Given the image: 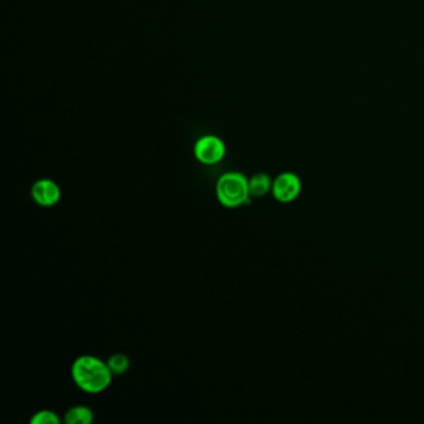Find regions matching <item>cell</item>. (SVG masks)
<instances>
[{"mask_svg": "<svg viewBox=\"0 0 424 424\" xmlns=\"http://www.w3.org/2000/svg\"><path fill=\"white\" fill-rule=\"evenodd\" d=\"M71 374L79 389L94 394L108 389L113 376L106 362L91 355L77 357L71 367Z\"/></svg>", "mask_w": 424, "mask_h": 424, "instance_id": "obj_1", "label": "cell"}, {"mask_svg": "<svg viewBox=\"0 0 424 424\" xmlns=\"http://www.w3.org/2000/svg\"><path fill=\"white\" fill-rule=\"evenodd\" d=\"M216 193L224 207L238 208L249 202V179L239 172L224 173L218 179Z\"/></svg>", "mask_w": 424, "mask_h": 424, "instance_id": "obj_2", "label": "cell"}, {"mask_svg": "<svg viewBox=\"0 0 424 424\" xmlns=\"http://www.w3.org/2000/svg\"><path fill=\"white\" fill-rule=\"evenodd\" d=\"M303 189L301 179L293 172L280 173L273 181L272 194L280 203L294 202Z\"/></svg>", "mask_w": 424, "mask_h": 424, "instance_id": "obj_3", "label": "cell"}, {"mask_svg": "<svg viewBox=\"0 0 424 424\" xmlns=\"http://www.w3.org/2000/svg\"><path fill=\"white\" fill-rule=\"evenodd\" d=\"M225 155L224 142L217 136H204L194 146V156L203 164H216Z\"/></svg>", "mask_w": 424, "mask_h": 424, "instance_id": "obj_4", "label": "cell"}, {"mask_svg": "<svg viewBox=\"0 0 424 424\" xmlns=\"http://www.w3.org/2000/svg\"><path fill=\"white\" fill-rule=\"evenodd\" d=\"M31 198L41 207H52L60 201L61 189L51 179H40L33 184Z\"/></svg>", "mask_w": 424, "mask_h": 424, "instance_id": "obj_5", "label": "cell"}, {"mask_svg": "<svg viewBox=\"0 0 424 424\" xmlns=\"http://www.w3.org/2000/svg\"><path fill=\"white\" fill-rule=\"evenodd\" d=\"M273 181L267 173H257L249 179V192L254 198H262L272 192Z\"/></svg>", "mask_w": 424, "mask_h": 424, "instance_id": "obj_6", "label": "cell"}, {"mask_svg": "<svg viewBox=\"0 0 424 424\" xmlns=\"http://www.w3.org/2000/svg\"><path fill=\"white\" fill-rule=\"evenodd\" d=\"M66 424H89L94 422V412L92 409L85 406H75L71 407L64 417Z\"/></svg>", "mask_w": 424, "mask_h": 424, "instance_id": "obj_7", "label": "cell"}, {"mask_svg": "<svg viewBox=\"0 0 424 424\" xmlns=\"http://www.w3.org/2000/svg\"><path fill=\"white\" fill-rule=\"evenodd\" d=\"M106 364L113 376H121L130 369V359L123 354L112 355L111 357L107 359Z\"/></svg>", "mask_w": 424, "mask_h": 424, "instance_id": "obj_8", "label": "cell"}, {"mask_svg": "<svg viewBox=\"0 0 424 424\" xmlns=\"http://www.w3.org/2000/svg\"><path fill=\"white\" fill-rule=\"evenodd\" d=\"M31 424H59L60 423V419L57 417V414L52 411H40L38 413L33 415V418L30 419Z\"/></svg>", "mask_w": 424, "mask_h": 424, "instance_id": "obj_9", "label": "cell"}]
</instances>
